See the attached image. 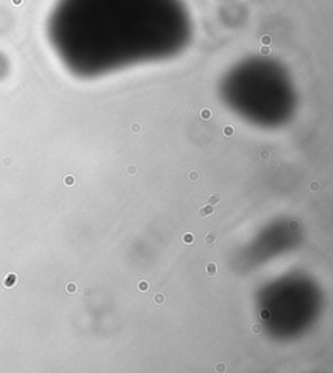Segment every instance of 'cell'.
Returning <instances> with one entry per match:
<instances>
[{
    "mask_svg": "<svg viewBox=\"0 0 333 373\" xmlns=\"http://www.w3.org/2000/svg\"><path fill=\"white\" fill-rule=\"evenodd\" d=\"M47 33L61 62L89 76L177 55L191 21L182 0H57Z\"/></svg>",
    "mask_w": 333,
    "mask_h": 373,
    "instance_id": "6da1fadb",
    "label": "cell"
},
{
    "mask_svg": "<svg viewBox=\"0 0 333 373\" xmlns=\"http://www.w3.org/2000/svg\"><path fill=\"white\" fill-rule=\"evenodd\" d=\"M215 213L213 211V206H211L210 204H206V205L200 206L199 210H198V215L200 218H207V217H211Z\"/></svg>",
    "mask_w": 333,
    "mask_h": 373,
    "instance_id": "7a4b0ae2",
    "label": "cell"
},
{
    "mask_svg": "<svg viewBox=\"0 0 333 373\" xmlns=\"http://www.w3.org/2000/svg\"><path fill=\"white\" fill-rule=\"evenodd\" d=\"M217 271H219V267H217V265L215 262H211L206 266V274L208 277H215L217 274Z\"/></svg>",
    "mask_w": 333,
    "mask_h": 373,
    "instance_id": "3957f363",
    "label": "cell"
},
{
    "mask_svg": "<svg viewBox=\"0 0 333 373\" xmlns=\"http://www.w3.org/2000/svg\"><path fill=\"white\" fill-rule=\"evenodd\" d=\"M220 201H221V196L219 193H212V195H210L208 198H207V204H210L211 206H215V205H219Z\"/></svg>",
    "mask_w": 333,
    "mask_h": 373,
    "instance_id": "277c9868",
    "label": "cell"
},
{
    "mask_svg": "<svg viewBox=\"0 0 333 373\" xmlns=\"http://www.w3.org/2000/svg\"><path fill=\"white\" fill-rule=\"evenodd\" d=\"M181 239H182V243L186 244V245H191V244L194 243V236H193V234H190V232H185Z\"/></svg>",
    "mask_w": 333,
    "mask_h": 373,
    "instance_id": "5b68a950",
    "label": "cell"
},
{
    "mask_svg": "<svg viewBox=\"0 0 333 373\" xmlns=\"http://www.w3.org/2000/svg\"><path fill=\"white\" fill-rule=\"evenodd\" d=\"M154 303L156 304V305H163L164 303H165V295L164 293H155L154 295Z\"/></svg>",
    "mask_w": 333,
    "mask_h": 373,
    "instance_id": "8992f818",
    "label": "cell"
},
{
    "mask_svg": "<svg viewBox=\"0 0 333 373\" xmlns=\"http://www.w3.org/2000/svg\"><path fill=\"white\" fill-rule=\"evenodd\" d=\"M216 240H217L216 232H208V234H206V236H205V241L207 244H213Z\"/></svg>",
    "mask_w": 333,
    "mask_h": 373,
    "instance_id": "52a82bcc",
    "label": "cell"
},
{
    "mask_svg": "<svg viewBox=\"0 0 333 373\" xmlns=\"http://www.w3.org/2000/svg\"><path fill=\"white\" fill-rule=\"evenodd\" d=\"M199 178H200V176H199V172L195 171V170H191V171L188 174V179H189L190 181H193V183H196V181L199 180Z\"/></svg>",
    "mask_w": 333,
    "mask_h": 373,
    "instance_id": "ba28073f",
    "label": "cell"
},
{
    "mask_svg": "<svg viewBox=\"0 0 333 373\" xmlns=\"http://www.w3.org/2000/svg\"><path fill=\"white\" fill-rule=\"evenodd\" d=\"M137 287H138V290L141 292H146V291H148V290H150V285H148L147 281H139Z\"/></svg>",
    "mask_w": 333,
    "mask_h": 373,
    "instance_id": "9c48e42d",
    "label": "cell"
},
{
    "mask_svg": "<svg viewBox=\"0 0 333 373\" xmlns=\"http://www.w3.org/2000/svg\"><path fill=\"white\" fill-rule=\"evenodd\" d=\"M250 330H251V333H253L254 335H259L260 333H262V325H259V324H253L251 328H250Z\"/></svg>",
    "mask_w": 333,
    "mask_h": 373,
    "instance_id": "30bf717a",
    "label": "cell"
},
{
    "mask_svg": "<svg viewBox=\"0 0 333 373\" xmlns=\"http://www.w3.org/2000/svg\"><path fill=\"white\" fill-rule=\"evenodd\" d=\"M309 189L311 192H314V193H316V192H319V189H320V184H319V181H311L310 183V185H309Z\"/></svg>",
    "mask_w": 333,
    "mask_h": 373,
    "instance_id": "8fae6325",
    "label": "cell"
},
{
    "mask_svg": "<svg viewBox=\"0 0 333 373\" xmlns=\"http://www.w3.org/2000/svg\"><path fill=\"white\" fill-rule=\"evenodd\" d=\"M66 291L69 293H74L77 291V285L76 283H69V285L66 286Z\"/></svg>",
    "mask_w": 333,
    "mask_h": 373,
    "instance_id": "7c38bea8",
    "label": "cell"
},
{
    "mask_svg": "<svg viewBox=\"0 0 333 373\" xmlns=\"http://www.w3.org/2000/svg\"><path fill=\"white\" fill-rule=\"evenodd\" d=\"M64 181H65L66 185H73V184H74V178H73V176H66Z\"/></svg>",
    "mask_w": 333,
    "mask_h": 373,
    "instance_id": "4fadbf2b",
    "label": "cell"
},
{
    "mask_svg": "<svg viewBox=\"0 0 333 373\" xmlns=\"http://www.w3.org/2000/svg\"><path fill=\"white\" fill-rule=\"evenodd\" d=\"M211 116V111L210 110H203L202 111V117L203 119H210Z\"/></svg>",
    "mask_w": 333,
    "mask_h": 373,
    "instance_id": "5bb4252c",
    "label": "cell"
},
{
    "mask_svg": "<svg viewBox=\"0 0 333 373\" xmlns=\"http://www.w3.org/2000/svg\"><path fill=\"white\" fill-rule=\"evenodd\" d=\"M135 172H137V168L134 166H128V174L129 175H134Z\"/></svg>",
    "mask_w": 333,
    "mask_h": 373,
    "instance_id": "9a60e30c",
    "label": "cell"
},
{
    "mask_svg": "<svg viewBox=\"0 0 333 373\" xmlns=\"http://www.w3.org/2000/svg\"><path fill=\"white\" fill-rule=\"evenodd\" d=\"M91 292H92L91 287H85V288H83V295H85V296H90Z\"/></svg>",
    "mask_w": 333,
    "mask_h": 373,
    "instance_id": "2e32d148",
    "label": "cell"
},
{
    "mask_svg": "<svg viewBox=\"0 0 333 373\" xmlns=\"http://www.w3.org/2000/svg\"><path fill=\"white\" fill-rule=\"evenodd\" d=\"M216 371H217V372H224V371H225V364H224V363L217 364V365H216Z\"/></svg>",
    "mask_w": 333,
    "mask_h": 373,
    "instance_id": "e0dca14e",
    "label": "cell"
},
{
    "mask_svg": "<svg viewBox=\"0 0 333 373\" xmlns=\"http://www.w3.org/2000/svg\"><path fill=\"white\" fill-rule=\"evenodd\" d=\"M224 133L227 134V136H230V134H233V128L232 127H227L224 129Z\"/></svg>",
    "mask_w": 333,
    "mask_h": 373,
    "instance_id": "ac0fdd59",
    "label": "cell"
},
{
    "mask_svg": "<svg viewBox=\"0 0 333 373\" xmlns=\"http://www.w3.org/2000/svg\"><path fill=\"white\" fill-rule=\"evenodd\" d=\"M289 227H290V228H293V230H294V228H297V227H298V223H297V222H295V221H292V222H290V223H289Z\"/></svg>",
    "mask_w": 333,
    "mask_h": 373,
    "instance_id": "d6986e66",
    "label": "cell"
}]
</instances>
